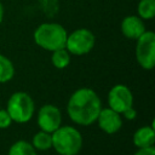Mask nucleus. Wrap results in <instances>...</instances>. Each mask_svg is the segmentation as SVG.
Returning <instances> with one entry per match:
<instances>
[{
    "label": "nucleus",
    "mask_w": 155,
    "mask_h": 155,
    "mask_svg": "<svg viewBox=\"0 0 155 155\" xmlns=\"http://www.w3.org/2000/svg\"><path fill=\"white\" fill-rule=\"evenodd\" d=\"M121 115H122L126 120H134V119L137 117V111H136V109H134L133 107H131V108L126 109Z\"/></svg>",
    "instance_id": "18"
},
{
    "label": "nucleus",
    "mask_w": 155,
    "mask_h": 155,
    "mask_svg": "<svg viewBox=\"0 0 155 155\" xmlns=\"http://www.w3.org/2000/svg\"><path fill=\"white\" fill-rule=\"evenodd\" d=\"M36 121L41 131L52 133L62 124V113L53 104H44L38 111Z\"/></svg>",
    "instance_id": "8"
},
{
    "label": "nucleus",
    "mask_w": 155,
    "mask_h": 155,
    "mask_svg": "<svg viewBox=\"0 0 155 155\" xmlns=\"http://www.w3.org/2000/svg\"><path fill=\"white\" fill-rule=\"evenodd\" d=\"M4 15H5V10H4V5H2V2L0 1V24L2 23V19H4Z\"/></svg>",
    "instance_id": "20"
},
{
    "label": "nucleus",
    "mask_w": 155,
    "mask_h": 155,
    "mask_svg": "<svg viewBox=\"0 0 155 155\" xmlns=\"http://www.w3.org/2000/svg\"><path fill=\"white\" fill-rule=\"evenodd\" d=\"M52 148L58 155H78L82 148V136L74 126H59L51 133Z\"/></svg>",
    "instance_id": "3"
},
{
    "label": "nucleus",
    "mask_w": 155,
    "mask_h": 155,
    "mask_svg": "<svg viewBox=\"0 0 155 155\" xmlns=\"http://www.w3.org/2000/svg\"><path fill=\"white\" fill-rule=\"evenodd\" d=\"M94 44V34L87 28H79L67 35L64 47L73 56H84L92 51Z\"/></svg>",
    "instance_id": "5"
},
{
    "label": "nucleus",
    "mask_w": 155,
    "mask_h": 155,
    "mask_svg": "<svg viewBox=\"0 0 155 155\" xmlns=\"http://www.w3.org/2000/svg\"><path fill=\"white\" fill-rule=\"evenodd\" d=\"M137 13L143 21L153 19L155 16V0H139Z\"/></svg>",
    "instance_id": "16"
},
{
    "label": "nucleus",
    "mask_w": 155,
    "mask_h": 155,
    "mask_svg": "<svg viewBox=\"0 0 155 155\" xmlns=\"http://www.w3.org/2000/svg\"><path fill=\"white\" fill-rule=\"evenodd\" d=\"M7 113L16 124H25L31 120L35 113V103L31 96L23 91L12 93L7 101Z\"/></svg>",
    "instance_id": "4"
},
{
    "label": "nucleus",
    "mask_w": 155,
    "mask_h": 155,
    "mask_svg": "<svg viewBox=\"0 0 155 155\" xmlns=\"http://www.w3.org/2000/svg\"><path fill=\"white\" fill-rule=\"evenodd\" d=\"M8 155H38L36 149L31 143L19 139L16 140L8 149Z\"/></svg>",
    "instance_id": "14"
},
{
    "label": "nucleus",
    "mask_w": 155,
    "mask_h": 155,
    "mask_svg": "<svg viewBox=\"0 0 155 155\" xmlns=\"http://www.w3.org/2000/svg\"><path fill=\"white\" fill-rule=\"evenodd\" d=\"M12 119L6 109L0 108V130H6L12 125Z\"/></svg>",
    "instance_id": "17"
},
{
    "label": "nucleus",
    "mask_w": 155,
    "mask_h": 155,
    "mask_svg": "<svg viewBox=\"0 0 155 155\" xmlns=\"http://www.w3.org/2000/svg\"><path fill=\"white\" fill-rule=\"evenodd\" d=\"M31 144L36 150H40V151L48 150L52 148V136L51 133L40 130L33 136Z\"/></svg>",
    "instance_id": "13"
},
{
    "label": "nucleus",
    "mask_w": 155,
    "mask_h": 155,
    "mask_svg": "<svg viewBox=\"0 0 155 155\" xmlns=\"http://www.w3.org/2000/svg\"><path fill=\"white\" fill-rule=\"evenodd\" d=\"M121 33L125 38L130 39V40H137L147 29H145V24L144 21L136 16V15H130L126 16L122 21H121V25H120Z\"/></svg>",
    "instance_id": "10"
},
{
    "label": "nucleus",
    "mask_w": 155,
    "mask_h": 155,
    "mask_svg": "<svg viewBox=\"0 0 155 155\" xmlns=\"http://www.w3.org/2000/svg\"><path fill=\"white\" fill-rule=\"evenodd\" d=\"M132 142L136 148H148L154 147L155 143V128H154V121H151V125L142 126L139 127L132 137Z\"/></svg>",
    "instance_id": "11"
},
{
    "label": "nucleus",
    "mask_w": 155,
    "mask_h": 155,
    "mask_svg": "<svg viewBox=\"0 0 155 155\" xmlns=\"http://www.w3.org/2000/svg\"><path fill=\"white\" fill-rule=\"evenodd\" d=\"M108 107L119 114H122L126 109L133 107L132 91L124 84L114 85L108 92Z\"/></svg>",
    "instance_id": "7"
},
{
    "label": "nucleus",
    "mask_w": 155,
    "mask_h": 155,
    "mask_svg": "<svg viewBox=\"0 0 155 155\" xmlns=\"http://www.w3.org/2000/svg\"><path fill=\"white\" fill-rule=\"evenodd\" d=\"M68 31L56 22H45L39 24L33 34L34 42L45 51H54L65 46Z\"/></svg>",
    "instance_id": "2"
},
{
    "label": "nucleus",
    "mask_w": 155,
    "mask_h": 155,
    "mask_svg": "<svg viewBox=\"0 0 155 155\" xmlns=\"http://www.w3.org/2000/svg\"><path fill=\"white\" fill-rule=\"evenodd\" d=\"M15 76V65L12 61L5 54L0 53V84L11 81Z\"/></svg>",
    "instance_id": "12"
},
{
    "label": "nucleus",
    "mask_w": 155,
    "mask_h": 155,
    "mask_svg": "<svg viewBox=\"0 0 155 155\" xmlns=\"http://www.w3.org/2000/svg\"><path fill=\"white\" fill-rule=\"evenodd\" d=\"M136 59L144 70H151L155 67V34L153 30H145L136 40Z\"/></svg>",
    "instance_id": "6"
},
{
    "label": "nucleus",
    "mask_w": 155,
    "mask_h": 155,
    "mask_svg": "<svg viewBox=\"0 0 155 155\" xmlns=\"http://www.w3.org/2000/svg\"><path fill=\"white\" fill-rule=\"evenodd\" d=\"M70 53L67 51L65 47L58 48L52 51V56H51V62L53 64L54 68L57 69H64L70 64Z\"/></svg>",
    "instance_id": "15"
},
{
    "label": "nucleus",
    "mask_w": 155,
    "mask_h": 155,
    "mask_svg": "<svg viewBox=\"0 0 155 155\" xmlns=\"http://www.w3.org/2000/svg\"><path fill=\"white\" fill-rule=\"evenodd\" d=\"M97 124L99 128L107 133V134H114L120 131L122 127V116L121 114L116 113L111 108H102L98 117H97Z\"/></svg>",
    "instance_id": "9"
},
{
    "label": "nucleus",
    "mask_w": 155,
    "mask_h": 155,
    "mask_svg": "<svg viewBox=\"0 0 155 155\" xmlns=\"http://www.w3.org/2000/svg\"><path fill=\"white\" fill-rule=\"evenodd\" d=\"M133 155H155V148H154V147L139 148Z\"/></svg>",
    "instance_id": "19"
},
{
    "label": "nucleus",
    "mask_w": 155,
    "mask_h": 155,
    "mask_svg": "<svg viewBox=\"0 0 155 155\" xmlns=\"http://www.w3.org/2000/svg\"><path fill=\"white\" fill-rule=\"evenodd\" d=\"M101 109L102 101L98 93L90 87H81L74 91L67 103L69 119L80 126L94 124Z\"/></svg>",
    "instance_id": "1"
}]
</instances>
